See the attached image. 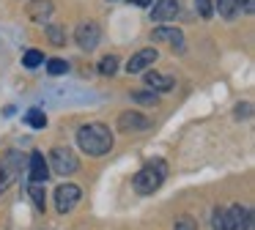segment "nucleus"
<instances>
[{
  "label": "nucleus",
  "instance_id": "nucleus-22",
  "mask_svg": "<svg viewBox=\"0 0 255 230\" xmlns=\"http://www.w3.org/2000/svg\"><path fill=\"white\" fill-rule=\"evenodd\" d=\"M173 230H198V222H195L192 217H178L176 225H173Z\"/></svg>",
  "mask_w": 255,
  "mask_h": 230
},
{
  "label": "nucleus",
  "instance_id": "nucleus-10",
  "mask_svg": "<svg viewBox=\"0 0 255 230\" xmlns=\"http://www.w3.org/2000/svg\"><path fill=\"white\" fill-rule=\"evenodd\" d=\"M151 5V22H167L178 14V0H154Z\"/></svg>",
  "mask_w": 255,
  "mask_h": 230
},
{
  "label": "nucleus",
  "instance_id": "nucleus-21",
  "mask_svg": "<svg viewBox=\"0 0 255 230\" xmlns=\"http://www.w3.org/2000/svg\"><path fill=\"white\" fill-rule=\"evenodd\" d=\"M132 99H134L137 104H156V102H159V96H156L154 91H134Z\"/></svg>",
  "mask_w": 255,
  "mask_h": 230
},
{
  "label": "nucleus",
  "instance_id": "nucleus-11",
  "mask_svg": "<svg viewBox=\"0 0 255 230\" xmlns=\"http://www.w3.org/2000/svg\"><path fill=\"white\" fill-rule=\"evenodd\" d=\"M118 126H121L124 131H137V129H148L151 120L143 118L140 113H121V118H118Z\"/></svg>",
  "mask_w": 255,
  "mask_h": 230
},
{
  "label": "nucleus",
  "instance_id": "nucleus-20",
  "mask_svg": "<svg viewBox=\"0 0 255 230\" xmlns=\"http://www.w3.org/2000/svg\"><path fill=\"white\" fill-rule=\"evenodd\" d=\"M47 71H50L52 77H61V74H66V71H69V63H66V60H61V58H52V60H47Z\"/></svg>",
  "mask_w": 255,
  "mask_h": 230
},
{
  "label": "nucleus",
  "instance_id": "nucleus-8",
  "mask_svg": "<svg viewBox=\"0 0 255 230\" xmlns=\"http://www.w3.org/2000/svg\"><path fill=\"white\" fill-rule=\"evenodd\" d=\"M28 175H30V184H47V178H50V167H47V162H44V153H39V151L30 153Z\"/></svg>",
  "mask_w": 255,
  "mask_h": 230
},
{
  "label": "nucleus",
  "instance_id": "nucleus-23",
  "mask_svg": "<svg viewBox=\"0 0 255 230\" xmlns=\"http://www.w3.org/2000/svg\"><path fill=\"white\" fill-rule=\"evenodd\" d=\"M195 8H198V14L203 16V19H209V16L214 14V5H211V0H195Z\"/></svg>",
  "mask_w": 255,
  "mask_h": 230
},
{
  "label": "nucleus",
  "instance_id": "nucleus-6",
  "mask_svg": "<svg viewBox=\"0 0 255 230\" xmlns=\"http://www.w3.org/2000/svg\"><path fill=\"white\" fill-rule=\"evenodd\" d=\"M253 225V211L244 206H231L225 211V230H250Z\"/></svg>",
  "mask_w": 255,
  "mask_h": 230
},
{
  "label": "nucleus",
  "instance_id": "nucleus-14",
  "mask_svg": "<svg viewBox=\"0 0 255 230\" xmlns=\"http://www.w3.org/2000/svg\"><path fill=\"white\" fill-rule=\"evenodd\" d=\"M145 85L154 88V91H170V88H173V80H170V77L156 74V71H148V74H145Z\"/></svg>",
  "mask_w": 255,
  "mask_h": 230
},
{
  "label": "nucleus",
  "instance_id": "nucleus-24",
  "mask_svg": "<svg viewBox=\"0 0 255 230\" xmlns=\"http://www.w3.org/2000/svg\"><path fill=\"white\" fill-rule=\"evenodd\" d=\"M211 228H214V230H225V211L217 208V211L211 214Z\"/></svg>",
  "mask_w": 255,
  "mask_h": 230
},
{
  "label": "nucleus",
  "instance_id": "nucleus-18",
  "mask_svg": "<svg viewBox=\"0 0 255 230\" xmlns=\"http://www.w3.org/2000/svg\"><path fill=\"white\" fill-rule=\"evenodd\" d=\"M41 63H44V55H41L39 49H28V52L22 55V66H25V69H39Z\"/></svg>",
  "mask_w": 255,
  "mask_h": 230
},
{
  "label": "nucleus",
  "instance_id": "nucleus-9",
  "mask_svg": "<svg viewBox=\"0 0 255 230\" xmlns=\"http://www.w3.org/2000/svg\"><path fill=\"white\" fill-rule=\"evenodd\" d=\"M151 38L154 41H167L173 47V52H184V33L178 27H154Z\"/></svg>",
  "mask_w": 255,
  "mask_h": 230
},
{
  "label": "nucleus",
  "instance_id": "nucleus-27",
  "mask_svg": "<svg viewBox=\"0 0 255 230\" xmlns=\"http://www.w3.org/2000/svg\"><path fill=\"white\" fill-rule=\"evenodd\" d=\"M127 3H132V5H140V8H145V5H151L154 0H127Z\"/></svg>",
  "mask_w": 255,
  "mask_h": 230
},
{
  "label": "nucleus",
  "instance_id": "nucleus-26",
  "mask_svg": "<svg viewBox=\"0 0 255 230\" xmlns=\"http://www.w3.org/2000/svg\"><path fill=\"white\" fill-rule=\"evenodd\" d=\"M239 5H244L247 14H253V11H255V0H239Z\"/></svg>",
  "mask_w": 255,
  "mask_h": 230
},
{
  "label": "nucleus",
  "instance_id": "nucleus-16",
  "mask_svg": "<svg viewBox=\"0 0 255 230\" xmlns=\"http://www.w3.org/2000/svg\"><path fill=\"white\" fill-rule=\"evenodd\" d=\"M28 195H30V200H33V206L39 208V211H44V200H47L44 184H30L28 186Z\"/></svg>",
  "mask_w": 255,
  "mask_h": 230
},
{
  "label": "nucleus",
  "instance_id": "nucleus-7",
  "mask_svg": "<svg viewBox=\"0 0 255 230\" xmlns=\"http://www.w3.org/2000/svg\"><path fill=\"white\" fill-rule=\"evenodd\" d=\"M156 58H159V52H156L154 47H145V49H140V52H134L132 58H129L127 71H129V74H140V71H145Z\"/></svg>",
  "mask_w": 255,
  "mask_h": 230
},
{
  "label": "nucleus",
  "instance_id": "nucleus-3",
  "mask_svg": "<svg viewBox=\"0 0 255 230\" xmlns=\"http://www.w3.org/2000/svg\"><path fill=\"white\" fill-rule=\"evenodd\" d=\"M99 38H102V30L96 22H80L77 30H74V41H77L80 49H85V52H94L96 47H99Z\"/></svg>",
  "mask_w": 255,
  "mask_h": 230
},
{
  "label": "nucleus",
  "instance_id": "nucleus-13",
  "mask_svg": "<svg viewBox=\"0 0 255 230\" xmlns=\"http://www.w3.org/2000/svg\"><path fill=\"white\" fill-rule=\"evenodd\" d=\"M211 5L220 11L222 19H233V16L239 14V8H242V5H239V0H214Z\"/></svg>",
  "mask_w": 255,
  "mask_h": 230
},
{
  "label": "nucleus",
  "instance_id": "nucleus-19",
  "mask_svg": "<svg viewBox=\"0 0 255 230\" xmlns=\"http://www.w3.org/2000/svg\"><path fill=\"white\" fill-rule=\"evenodd\" d=\"M99 71H102L105 77H113V74H116V71H118V58H116V55H105V58L99 60Z\"/></svg>",
  "mask_w": 255,
  "mask_h": 230
},
{
  "label": "nucleus",
  "instance_id": "nucleus-2",
  "mask_svg": "<svg viewBox=\"0 0 255 230\" xmlns=\"http://www.w3.org/2000/svg\"><path fill=\"white\" fill-rule=\"evenodd\" d=\"M165 178H167V164L162 159H154V162H148L145 167L137 170V175L132 178V186L137 195H154L165 184Z\"/></svg>",
  "mask_w": 255,
  "mask_h": 230
},
{
  "label": "nucleus",
  "instance_id": "nucleus-17",
  "mask_svg": "<svg viewBox=\"0 0 255 230\" xmlns=\"http://www.w3.org/2000/svg\"><path fill=\"white\" fill-rule=\"evenodd\" d=\"M44 30H47V38H50L55 47H63V44H66V33H63L61 25H44Z\"/></svg>",
  "mask_w": 255,
  "mask_h": 230
},
{
  "label": "nucleus",
  "instance_id": "nucleus-15",
  "mask_svg": "<svg viewBox=\"0 0 255 230\" xmlns=\"http://www.w3.org/2000/svg\"><path fill=\"white\" fill-rule=\"evenodd\" d=\"M25 123L33 126V129H44V126H47V115L41 113L39 107H33V110H28V113H25Z\"/></svg>",
  "mask_w": 255,
  "mask_h": 230
},
{
  "label": "nucleus",
  "instance_id": "nucleus-1",
  "mask_svg": "<svg viewBox=\"0 0 255 230\" xmlns=\"http://www.w3.org/2000/svg\"><path fill=\"white\" fill-rule=\"evenodd\" d=\"M77 145L88 156H105L113 148V134L105 123H85L77 129Z\"/></svg>",
  "mask_w": 255,
  "mask_h": 230
},
{
  "label": "nucleus",
  "instance_id": "nucleus-25",
  "mask_svg": "<svg viewBox=\"0 0 255 230\" xmlns=\"http://www.w3.org/2000/svg\"><path fill=\"white\" fill-rule=\"evenodd\" d=\"M250 115H253V104L250 102H244L236 107V118H250Z\"/></svg>",
  "mask_w": 255,
  "mask_h": 230
},
{
  "label": "nucleus",
  "instance_id": "nucleus-4",
  "mask_svg": "<svg viewBox=\"0 0 255 230\" xmlns=\"http://www.w3.org/2000/svg\"><path fill=\"white\" fill-rule=\"evenodd\" d=\"M50 162H52V170H55L58 175H72V173H77V167H80L77 156H74L69 148H61V145L50 151Z\"/></svg>",
  "mask_w": 255,
  "mask_h": 230
},
{
  "label": "nucleus",
  "instance_id": "nucleus-5",
  "mask_svg": "<svg viewBox=\"0 0 255 230\" xmlns=\"http://www.w3.org/2000/svg\"><path fill=\"white\" fill-rule=\"evenodd\" d=\"M80 197H83V192H80V186L74 184H61L55 189V208L61 214H69L74 206L80 203Z\"/></svg>",
  "mask_w": 255,
  "mask_h": 230
},
{
  "label": "nucleus",
  "instance_id": "nucleus-12",
  "mask_svg": "<svg viewBox=\"0 0 255 230\" xmlns=\"http://www.w3.org/2000/svg\"><path fill=\"white\" fill-rule=\"evenodd\" d=\"M28 16L33 22H47L52 16V3L50 0H33V3H28Z\"/></svg>",
  "mask_w": 255,
  "mask_h": 230
}]
</instances>
